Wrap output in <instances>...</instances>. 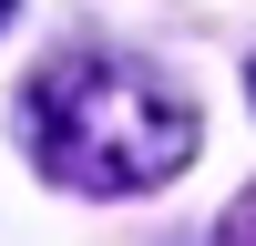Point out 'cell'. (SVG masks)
<instances>
[{
  "label": "cell",
  "instance_id": "3",
  "mask_svg": "<svg viewBox=\"0 0 256 246\" xmlns=\"http://www.w3.org/2000/svg\"><path fill=\"white\" fill-rule=\"evenodd\" d=\"M246 82H256V72H246Z\"/></svg>",
  "mask_w": 256,
  "mask_h": 246
},
{
  "label": "cell",
  "instance_id": "1",
  "mask_svg": "<svg viewBox=\"0 0 256 246\" xmlns=\"http://www.w3.org/2000/svg\"><path fill=\"white\" fill-rule=\"evenodd\" d=\"M20 144L72 195H154L195 164V102L134 52H52L20 82Z\"/></svg>",
  "mask_w": 256,
  "mask_h": 246
},
{
  "label": "cell",
  "instance_id": "2",
  "mask_svg": "<svg viewBox=\"0 0 256 246\" xmlns=\"http://www.w3.org/2000/svg\"><path fill=\"white\" fill-rule=\"evenodd\" d=\"M0 20H10V0H0Z\"/></svg>",
  "mask_w": 256,
  "mask_h": 246
}]
</instances>
